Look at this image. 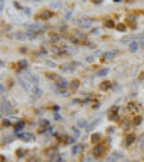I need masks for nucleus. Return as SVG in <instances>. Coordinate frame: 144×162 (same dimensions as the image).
Wrapping results in <instances>:
<instances>
[{
    "label": "nucleus",
    "instance_id": "f257e3e1",
    "mask_svg": "<svg viewBox=\"0 0 144 162\" xmlns=\"http://www.w3.org/2000/svg\"><path fill=\"white\" fill-rule=\"evenodd\" d=\"M105 148H107V145L102 143V142H99V143L94 148V155H95V156H102V155L105 154Z\"/></svg>",
    "mask_w": 144,
    "mask_h": 162
},
{
    "label": "nucleus",
    "instance_id": "f03ea898",
    "mask_svg": "<svg viewBox=\"0 0 144 162\" xmlns=\"http://www.w3.org/2000/svg\"><path fill=\"white\" fill-rule=\"evenodd\" d=\"M53 16V12H51V10H42V12H39V14L36 16L38 19H40V20H48V19H51Z\"/></svg>",
    "mask_w": 144,
    "mask_h": 162
},
{
    "label": "nucleus",
    "instance_id": "7ed1b4c3",
    "mask_svg": "<svg viewBox=\"0 0 144 162\" xmlns=\"http://www.w3.org/2000/svg\"><path fill=\"white\" fill-rule=\"evenodd\" d=\"M46 78H48V79H51V81H55L56 83H61V82H62L61 76L56 75V73H51V72H48V73H46Z\"/></svg>",
    "mask_w": 144,
    "mask_h": 162
},
{
    "label": "nucleus",
    "instance_id": "20e7f679",
    "mask_svg": "<svg viewBox=\"0 0 144 162\" xmlns=\"http://www.w3.org/2000/svg\"><path fill=\"white\" fill-rule=\"evenodd\" d=\"M101 138H102V136L99 135V134H92V135H91V142H92V143H99V142H101Z\"/></svg>",
    "mask_w": 144,
    "mask_h": 162
},
{
    "label": "nucleus",
    "instance_id": "39448f33",
    "mask_svg": "<svg viewBox=\"0 0 144 162\" xmlns=\"http://www.w3.org/2000/svg\"><path fill=\"white\" fill-rule=\"evenodd\" d=\"M117 112H118V106H114V108L108 112V115H110V118H111L113 121H115V119H117V116H118V115H117Z\"/></svg>",
    "mask_w": 144,
    "mask_h": 162
},
{
    "label": "nucleus",
    "instance_id": "423d86ee",
    "mask_svg": "<svg viewBox=\"0 0 144 162\" xmlns=\"http://www.w3.org/2000/svg\"><path fill=\"white\" fill-rule=\"evenodd\" d=\"M110 88H111V82L110 81H105L99 85V90H108Z\"/></svg>",
    "mask_w": 144,
    "mask_h": 162
},
{
    "label": "nucleus",
    "instance_id": "0eeeda50",
    "mask_svg": "<svg viewBox=\"0 0 144 162\" xmlns=\"http://www.w3.org/2000/svg\"><path fill=\"white\" fill-rule=\"evenodd\" d=\"M78 86H79V81H78V79L72 81V82H71V85H69V89H71V92H75V90L78 89Z\"/></svg>",
    "mask_w": 144,
    "mask_h": 162
},
{
    "label": "nucleus",
    "instance_id": "6e6552de",
    "mask_svg": "<svg viewBox=\"0 0 144 162\" xmlns=\"http://www.w3.org/2000/svg\"><path fill=\"white\" fill-rule=\"evenodd\" d=\"M125 139H127V141H125V143H127V145H131V143L136 141V135H134V134H130V135H127Z\"/></svg>",
    "mask_w": 144,
    "mask_h": 162
},
{
    "label": "nucleus",
    "instance_id": "1a4fd4ad",
    "mask_svg": "<svg viewBox=\"0 0 144 162\" xmlns=\"http://www.w3.org/2000/svg\"><path fill=\"white\" fill-rule=\"evenodd\" d=\"M141 121H143V118H141L140 115L133 116V123H134V125H140V123H141Z\"/></svg>",
    "mask_w": 144,
    "mask_h": 162
},
{
    "label": "nucleus",
    "instance_id": "9d476101",
    "mask_svg": "<svg viewBox=\"0 0 144 162\" xmlns=\"http://www.w3.org/2000/svg\"><path fill=\"white\" fill-rule=\"evenodd\" d=\"M104 26L105 27H114V22H113V20H105V22H104Z\"/></svg>",
    "mask_w": 144,
    "mask_h": 162
},
{
    "label": "nucleus",
    "instance_id": "9b49d317",
    "mask_svg": "<svg viewBox=\"0 0 144 162\" xmlns=\"http://www.w3.org/2000/svg\"><path fill=\"white\" fill-rule=\"evenodd\" d=\"M117 30H120V32H124V30H125V25H124V23H120V25H117Z\"/></svg>",
    "mask_w": 144,
    "mask_h": 162
},
{
    "label": "nucleus",
    "instance_id": "f8f14e48",
    "mask_svg": "<svg viewBox=\"0 0 144 162\" xmlns=\"http://www.w3.org/2000/svg\"><path fill=\"white\" fill-rule=\"evenodd\" d=\"M125 23H128V26L130 27H136V22L134 20H131V19H127V22Z\"/></svg>",
    "mask_w": 144,
    "mask_h": 162
},
{
    "label": "nucleus",
    "instance_id": "ddd939ff",
    "mask_svg": "<svg viewBox=\"0 0 144 162\" xmlns=\"http://www.w3.org/2000/svg\"><path fill=\"white\" fill-rule=\"evenodd\" d=\"M16 155H19V156H23V149H17Z\"/></svg>",
    "mask_w": 144,
    "mask_h": 162
},
{
    "label": "nucleus",
    "instance_id": "4468645a",
    "mask_svg": "<svg viewBox=\"0 0 144 162\" xmlns=\"http://www.w3.org/2000/svg\"><path fill=\"white\" fill-rule=\"evenodd\" d=\"M130 49H131V50H136V49H137V45H136V43H133V45L130 46Z\"/></svg>",
    "mask_w": 144,
    "mask_h": 162
},
{
    "label": "nucleus",
    "instance_id": "2eb2a0df",
    "mask_svg": "<svg viewBox=\"0 0 144 162\" xmlns=\"http://www.w3.org/2000/svg\"><path fill=\"white\" fill-rule=\"evenodd\" d=\"M140 79H144V72L141 73V75H140Z\"/></svg>",
    "mask_w": 144,
    "mask_h": 162
}]
</instances>
